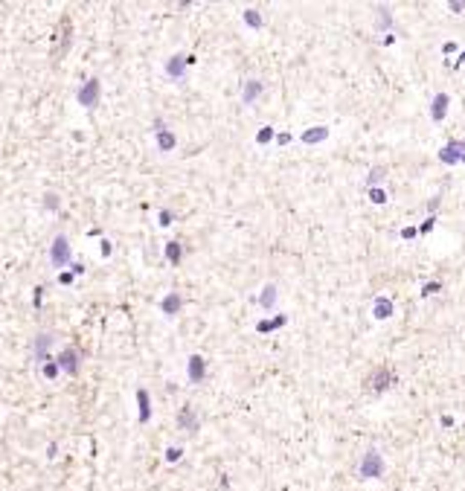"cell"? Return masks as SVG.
Segmentation results:
<instances>
[{"instance_id":"obj_3","label":"cell","mask_w":465,"mask_h":491,"mask_svg":"<svg viewBox=\"0 0 465 491\" xmlns=\"http://www.w3.org/2000/svg\"><path fill=\"white\" fill-rule=\"evenodd\" d=\"M395 381V375L387 369V366H378L375 372H372V378H369V387H372V393H384L387 387Z\"/></svg>"},{"instance_id":"obj_4","label":"cell","mask_w":465,"mask_h":491,"mask_svg":"<svg viewBox=\"0 0 465 491\" xmlns=\"http://www.w3.org/2000/svg\"><path fill=\"white\" fill-rule=\"evenodd\" d=\"M448 105H451V96H448V93H436L433 102H430V119H433V122H442L448 114Z\"/></svg>"},{"instance_id":"obj_10","label":"cell","mask_w":465,"mask_h":491,"mask_svg":"<svg viewBox=\"0 0 465 491\" xmlns=\"http://www.w3.org/2000/svg\"><path fill=\"white\" fill-rule=\"evenodd\" d=\"M189 378L192 381H204V357H198V355L189 357Z\"/></svg>"},{"instance_id":"obj_5","label":"cell","mask_w":465,"mask_h":491,"mask_svg":"<svg viewBox=\"0 0 465 491\" xmlns=\"http://www.w3.org/2000/svg\"><path fill=\"white\" fill-rule=\"evenodd\" d=\"M262 90H265V84H262L259 79H247L244 81V90H242V102L244 105H253V102L262 96Z\"/></svg>"},{"instance_id":"obj_9","label":"cell","mask_w":465,"mask_h":491,"mask_svg":"<svg viewBox=\"0 0 465 491\" xmlns=\"http://www.w3.org/2000/svg\"><path fill=\"white\" fill-rule=\"evenodd\" d=\"M58 366H61L64 372H76V369H79V355H76V349H64L61 357H58Z\"/></svg>"},{"instance_id":"obj_23","label":"cell","mask_w":465,"mask_h":491,"mask_svg":"<svg viewBox=\"0 0 465 491\" xmlns=\"http://www.w3.org/2000/svg\"><path fill=\"white\" fill-rule=\"evenodd\" d=\"M270 134H273L270 128H262V131H259V143H268V140H270Z\"/></svg>"},{"instance_id":"obj_17","label":"cell","mask_w":465,"mask_h":491,"mask_svg":"<svg viewBox=\"0 0 465 491\" xmlns=\"http://www.w3.org/2000/svg\"><path fill=\"white\" fill-rule=\"evenodd\" d=\"M157 143H160V148H172V145H175V140H172V134L163 128L160 134H157Z\"/></svg>"},{"instance_id":"obj_14","label":"cell","mask_w":465,"mask_h":491,"mask_svg":"<svg viewBox=\"0 0 465 491\" xmlns=\"http://www.w3.org/2000/svg\"><path fill=\"white\" fill-rule=\"evenodd\" d=\"M378 15H381V18H378V29L393 27V18H390V9H387V6H378Z\"/></svg>"},{"instance_id":"obj_2","label":"cell","mask_w":465,"mask_h":491,"mask_svg":"<svg viewBox=\"0 0 465 491\" xmlns=\"http://www.w3.org/2000/svg\"><path fill=\"white\" fill-rule=\"evenodd\" d=\"M442 163H465V143L462 140H454V143H448L442 152H439Z\"/></svg>"},{"instance_id":"obj_21","label":"cell","mask_w":465,"mask_h":491,"mask_svg":"<svg viewBox=\"0 0 465 491\" xmlns=\"http://www.w3.org/2000/svg\"><path fill=\"white\" fill-rule=\"evenodd\" d=\"M178 250H180V247L175 244V241H172V244H169V259H172V262H178V259H180V253H178Z\"/></svg>"},{"instance_id":"obj_19","label":"cell","mask_w":465,"mask_h":491,"mask_svg":"<svg viewBox=\"0 0 465 491\" xmlns=\"http://www.w3.org/2000/svg\"><path fill=\"white\" fill-rule=\"evenodd\" d=\"M178 305H180V300H178V294H172L166 303H163V311H178Z\"/></svg>"},{"instance_id":"obj_22","label":"cell","mask_w":465,"mask_h":491,"mask_svg":"<svg viewBox=\"0 0 465 491\" xmlns=\"http://www.w3.org/2000/svg\"><path fill=\"white\" fill-rule=\"evenodd\" d=\"M433 224H436V218L430 215L428 221H425V224H421V227H419V232H430V230H433Z\"/></svg>"},{"instance_id":"obj_7","label":"cell","mask_w":465,"mask_h":491,"mask_svg":"<svg viewBox=\"0 0 465 491\" xmlns=\"http://www.w3.org/2000/svg\"><path fill=\"white\" fill-rule=\"evenodd\" d=\"M67 259H70V253H67V239H64V236H55V241H53V265L61 268Z\"/></svg>"},{"instance_id":"obj_8","label":"cell","mask_w":465,"mask_h":491,"mask_svg":"<svg viewBox=\"0 0 465 491\" xmlns=\"http://www.w3.org/2000/svg\"><path fill=\"white\" fill-rule=\"evenodd\" d=\"M79 99H81V105H88V108L96 105V99H99V81H96V79L88 81V84H84V90L79 93Z\"/></svg>"},{"instance_id":"obj_11","label":"cell","mask_w":465,"mask_h":491,"mask_svg":"<svg viewBox=\"0 0 465 491\" xmlns=\"http://www.w3.org/2000/svg\"><path fill=\"white\" fill-rule=\"evenodd\" d=\"M384 178H387V169H384V166H372V169H369V175H367V186H369V189L378 186Z\"/></svg>"},{"instance_id":"obj_20","label":"cell","mask_w":465,"mask_h":491,"mask_svg":"<svg viewBox=\"0 0 465 491\" xmlns=\"http://www.w3.org/2000/svg\"><path fill=\"white\" fill-rule=\"evenodd\" d=\"M439 288H442L439 282H430V285H425V288H421V296H430L433 291H439Z\"/></svg>"},{"instance_id":"obj_1","label":"cell","mask_w":465,"mask_h":491,"mask_svg":"<svg viewBox=\"0 0 465 491\" xmlns=\"http://www.w3.org/2000/svg\"><path fill=\"white\" fill-rule=\"evenodd\" d=\"M358 474H361V480H378V477H384V459H381V454H378L375 447H369L367 454H364Z\"/></svg>"},{"instance_id":"obj_15","label":"cell","mask_w":465,"mask_h":491,"mask_svg":"<svg viewBox=\"0 0 465 491\" xmlns=\"http://www.w3.org/2000/svg\"><path fill=\"white\" fill-rule=\"evenodd\" d=\"M367 195H369V201H372V204H378V206H384V204H387V192H384V189L372 186Z\"/></svg>"},{"instance_id":"obj_13","label":"cell","mask_w":465,"mask_h":491,"mask_svg":"<svg viewBox=\"0 0 465 491\" xmlns=\"http://www.w3.org/2000/svg\"><path fill=\"white\" fill-rule=\"evenodd\" d=\"M259 303L265 305V308H273V303H277V288H273V285L265 288V291H262V300H259Z\"/></svg>"},{"instance_id":"obj_24","label":"cell","mask_w":465,"mask_h":491,"mask_svg":"<svg viewBox=\"0 0 465 491\" xmlns=\"http://www.w3.org/2000/svg\"><path fill=\"white\" fill-rule=\"evenodd\" d=\"M448 9H451V12H462L465 3H448Z\"/></svg>"},{"instance_id":"obj_18","label":"cell","mask_w":465,"mask_h":491,"mask_svg":"<svg viewBox=\"0 0 465 491\" xmlns=\"http://www.w3.org/2000/svg\"><path fill=\"white\" fill-rule=\"evenodd\" d=\"M244 20H247L250 27H256V29L262 27V18H259V12H253V9H247V12H244Z\"/></svg>"},{"instance_id":"obj_12","label":"cell","mask_w":465,"mask_h":491,"mask_svg":"<svg viewBox=\"0 0 465 491\" xmlns=\"http://www.w3.org/2000/svg\"><path fill=\"white\" fill-rule=\"evenodd\" d=\"M329 137V128H308L303 134V140L305 143H320V140H326Z\"/></svg>"},{"instance_id":"obj_6","label":"cell","mask_w":465,"mask_h":491,"mask_svg":"<svg viewBox=\"0 0 465 491\" xmlns=\"http://www.w3.org/2000/svg\"><path fill=\"white\" fill-rule=\"evenodd\" d=\"M393 311H395V305H393L390 296H378L375 305H372V317H375V320H390Z\"/></svg>"},{"instance_id":"obj_16","label":"cell","mask_w":465,"mask_h":491,"mask_svg":"<svg viewBox=\"0 0 465 491\" xmlns=\"http://www.w3.org/2000/svg\"><path fill=\"white\" fill-rule=\"evenodd\" d=\"M166 70H169V76H180V73H183V58H180V55H175Z\"/></svg>"}]
</instances>
